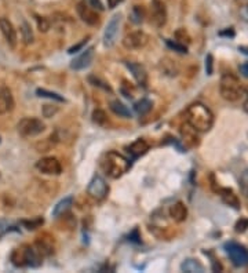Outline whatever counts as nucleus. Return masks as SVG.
Wrapping results in <instances>:
<instances>
[{"instance_id":"1","label":"nucleus","mask_w":248,"mask_h":273,"mask_svg":"<svg viewBox=\"0 0 248 273\" xmlns=\"http://www.w3.org/2000/svg\"><path fill=\"white\" fill-rule=\"evenodd\" d=\"M186 123L197 133H207L214 124V115L204 103H192L186 111Z\"/></svg>"},{"instance_id":"2","label":"nucleus","mask_w":248,"mask_h":273,"mask_svg":"<svg viewBox=\"0 0 248 273\" xmlns=\"http://www.w3.org/2000/svg\"><path fill=\"white\" fill-rule=\"evenodd\" d=\"M101 167H102V170L105 171V174L108 177L116 179V178H120L130 170L131 163L123 155L112 150V152H108L106 155L103 156V159L101 160Z\"/></svg>"},{"instance_id":"3","label":"nucleus","mask_w":248,"mask_h":273,"mask_svg":"<svg viewBox=\"0 0 248 273\" xmlns=\"http://www.w3.org/2000/svg\"><path fill=\"white\" fill-rule=\"evenodd\" d=\"M243 91H244V87L241 86L237 76L232 74H225L221 77L219 93H221L222 98H225L226 101L234 102V101L240 99L243 97Z\"/></svg>"},{"instance_id":"4","label":"nucleus","mask_w":248,"mask_h":273,"mask_svg":"<svg viewBox=\"0 0 248 273\" xmlns=\"http://www.w3.org/2000/svg\"><path fill=\"white\" fill-rule=\"evenodd\" d=\"M42 255L39 254V251L35 247L29 246H24L21 248H17L11 254V262L18 268L22 266H33L36 268L42 264Z\"/></svg>"},{"instance_id":"5","label":"nucleus","mask_w":248,"mask_h":273,"mask_svg":"<svg viewBox=\"0 0 248 273\" xmlns=\"http://www.w3.org/2000/svg\"><path fill=\"white\" fill-rule=\"evenodd\" d=\"M17 128H18L20 135H22V137H36L39 134L43 133L46 125L40 119L25 118L20 120Z\"/></svg>"},{"instance_id":"6","label":"nucleus","mask_w":248,"mask_h":273,"mask_svg":"<svg viewBox=\"0 0 248 273\" xmlns=\"http://www.w3.org/2000/svg\"><path fill=\"white\" fill-rule=\"evenodd\" d=\"M225 248H226L227 255L230 261L233 262L236 266H248V250L241 246V244L230 243L225 244Z\"/></svg>"},{"instance_id":"7","label":"nucleus","mask_w":248,"mask_h":273,"mask_svg":"<svg viewBox=\"0 0 248 273\" xmlns=\"http://www.w3.org/2000/svg\"><path fill=\"white\" fill-rule=\"evenodd\" d=\"M87 193L95 200H103L109 193V186L106 181L99 175H95L87 186Z\"/></svg>"},{"instance_id":"8","label":"nucleus","mask_w":248,"mask_h":273,"mask_svg":"<svg viewBox=\"0 0 248 273\" xmlns=\"http://www.w3.org/2000/svg\"><path fill=\"white\" fill-rule=\"evenodd\" d=\"M150 21L154 26L161 28L167 23V10L161 0H152L150 3Z\"/></svg>"},{"instance_id":"9","label":"nucleus","mask_w":248,"mask_h":273,"mask_svg":"<svg viewBox=\"0 0 248 273\" xmlns=\"http://www.w3.org/2000/svg\"><path fill=\"white\" fill-rule=\"evenodd\" d=\"M36 169L46 175H58L62 171V166L55 157H43L36 163Z\"/></svg>"},{"instance_id":"10","label":"nucleus","mask_w":248,"mask_h":273,"mask_svg":"<svg viewBox=\"0 0 248 273\" xmlns=\"http://www.w3.org/2000/svg\"><path fill=\"white\" fill-rule=\"evenodd\" d=\"M77 14L80 15L81 21L94 26L97 24L99 23V15L97 14V11L94 10V7L91 4H88L86 0H81L77 4Z\"/></svg>"},{"instance_id":"11","label":"nucleus","mask_w":248,"mask_h":273,"mask_svg":"<svg viewBox=\"0 0 248 273\" xmlns=\"http://www.w3.org/2000/svg\"><path fill=\"white\" fill-rule=\"evenodd\" d=\"M120 14H115L105 28V33H103V45L106 47H112L116 42L117 33H119V28H120Z\"/></svg>"},{"instance_id":"12","label":"nucleus","mask_w":248,"mask_h":273,"mask_svg":"<svg viewBox=\"0 0 248 273\" xmlns=\"http://www.w3.org/2000/svg\"><path fill=\"white\" fill-rule=\"evenodd\" d=\"M146 43H148V36L141 30H137V32H132L130 35H127L123 40L124 47L130 49V50L142 49L144 46H146Z\"/></svg>"},{"instance_id":"13","label":"nucleus","mask_w":248,"mask_h":273,"mask_svg":"<svg viewBox=\"0 0 248 273\" xmlns=\"http://www.w3.org/2000/svg\"><path fill=\"white\" fill-rule=\"evenodd\" d=\"M14 109V98L11 90L6 86H0V115H6Z\"/></svg>"},{"instance_id":"14","label":"nucleus","mask_w":248,"mask_h":273,"mask_svg":"<svg viewBox=\"0 0 248 273\" xmlns=\"http://www.w3.org/2000/svg\"><path fill=\"white\" fill-rule=\"evenodd\" d=\"M94 58V47H90L87 50L81 52L77 58H74L71 64V68L74 71H81V69H86V68L93 62Z\"/></svg>"},{"instance_id":"15","label":"nucleus","mask_w":248,"mask_h":273,"mask_svg":"<svg viewBox=\"0 0 248 273\" xmlns=\"http://www.w3.org/2000/svg\"><path fill=\"white\" fill-rule=\"evenodd\" d=\"M0 32L4 36L8 45L14 47L17 43V32H15L13 24L10 23L7 18H0Z\"/></svg>"},{"instance_id":"16","label":"nucleus","mask_w":248,"mask_h":273,"mask_svg":"<svg viewBox=\"0 0 248 273\" xmlns=\"http://www.w3.org/2000/svg\"><path fill=\"white\" fill-rule=\"evenodd\" d=\"M125 67L128 68V71L131 72L132 76L135 77V80L138 81L141 86H146L148 83V74L146 69L138 62H125Z\"/></svg>"},{"instance_id":"17","label":"nucleus","mask_w":248,"mask_h":273,"mask_svg":"<svg viewBox=\"0 0 248 273\" xmlns=\"http://www.w3.org/2000/svg\"><path fill=\"white\" fill-rule=\"evenodd\" d=\"M170 217L175 222H183L188 217V208L182 201H176L170 207Z\"/></svg>"},{"instance_id":"18","label":"nucleus","mask_w":248,"mask_h":273,"mask_svg":"<svg viewBox=\"0 0 248 273\" xmlns=\"http://www.w3.org/2000/svg\"><path fill=\"white\" fill-rule=\"evenodd\" d=\"M219 196H221L222 201L225 204H227V206L233 207V208H240V200H239L237 195L232 189H229V188L219 189Z\"/></svg>"},{"instance_id":"19","label":"nucleus","mask_w":248,"mask_h":273,"mask_svg":"<svg viewBox=\"0 0 248 273\" xmlns=\"http://www.w3.org/2000/svg\"><path fill=\"white\" fill-rule=\"evenodd\" d=\"M148 150H149V145H148V142L144 140H137L127 148V152L130 153V156H131L132 159H137L139 156L145 155Z\"/></svg>"},{"instance_id":"20","label":"nucleus","mask_w":248,"mask_h":273,"mask_svg":"<svg viewBox=\"0 0 248 273\" xmlns=\"http://www.w3.org/2000/svg\"><path fill=\"white\" fill-rule=\"evenodd\" d=\"M73 204V198L72 196H68L64 199L58 201L54 208H52V217H59V215H64L65 213H68L71 210V207Z\"/></svg>"},{"instance_id":"21","label":"nucleus","mask_w":248,"mask_h":273,"mask_svg":"<svg viewBox=\"0 0 248 273\" xmlns=\"http://www.w3.org/2000/svg\"><path fill=\"white\" fill-rule=\"evenodd\" d=\"M182 135H183V142L189 147V148H192V147H196L197 144H198V138H197V131L195 130V128H192L188 123H186V125L183 127L182 130Z\"/></svg>"},{"instance_id":"22","label":"nucleus","mask_w":248,"mask_h":273,"mask_svg":"<svg viewBox=\"0 0 248 273\" xmlns=\"http://www.w3.org/2000/svg\"><path fill=\"white\" fill-rule=\"evenodd\" d=\"M110 109L112 112L117 115V116H120V118H125V119H130L131 118V111L124 105L123 102H120L119 99H113V101H110Z\"/></svg>"},{"instance_id":"23","label":"nucleus","mask_w":248,"mask_h":273,"mask_svg":"<svg viewBox=\"0 0 248 273\" xmlns=\"http://www.w3.org/2000/svg\"><path fill=\"white\" fill-rule=\"evenodd\" d=\"M181 269H182L183 272H188V273L204 272V266L201 265L197 259H192V258L183 261L182 265H181Z\"/></svg>"},{"instance_id":"24","label":"nucleus","mask_w":248,"mask_h":273,"mask_svg":"<svg viewBox=\"0 0 248 273\" xmlns=\"http://www.w3.org/2000/svg\"><path fill=\"white\" fill-rule=\"evenodd\" d=\"M152 106H153V103H152L150 99H148V98H142V99H139L138 102H135L134 109H135V112H137L138 115L144 116V115H146L148 112L152 111Z\"/></svg>"},{"instance_id":"25","label":"nucleus","mask_w":248,"mask_h":273,"mask_svg":"<svg viewBox=\"0 0 248 273\" xmlns=\"http://www.w3.org/2000/svg\"><path fill=\"white\" fill-rule=\"evenodd\" d=\"M35 248L39 251V254L42 257H46V255H50L52 254V244L50 242H46V239H40L37 240L36 244H35Z\"/></svg>"},{"instance_id":"26","label":"nucleus","mask_w":248,"mask_h":273,"mask_svg":"<svg viewBox=\"0 0 248 273\" xmlns=\"http://www.w3.org/2000/svg\"><path fill=\"white\" fill-rule=\"evenodd\" d=\"M21 33H22V40L26 43V45H29L33 42V33H32V30H30L29 25L26 23L22 24L21 26Z\"/></svg>"},{"instance_id":"27","label":"nucleus","mask_w":248,"mask_h":273,"mask_svg":"<svg viewBox=\"0 0 248 273\" xmlns=\"http://www.w3.org/2000/svg\"><path fill=\"white\" fill-rule=\"evenodd\" d=\"M240 189L241 193L244 195V198L248 200V170H244L240 175Z\"/></svg>"},{"instance_id":"28","label":"nucleus","mask_w":248,"mask_h":273,"mask_svg":"<svg viewBox=\"0 0 248 273\" xmlns=\"http://www.w3.org/2000/svg\"><path fill=\"white\" fill-rule=\"evenodd\" d=\"M36 94L39 97H43V98H50V99H55V101H59V102H64V101H65V99H64V98H62L61 96L55 94V93H51V91H47V90L39 89L36 91Z\"/></svg>"},{"instance_id":"29","label":"nucleus","mask_w":248,"mask_h":273,"mask_svg":"<svg viewBox=\"0 0 248 273\" xmlns=\"http://www.w3.org/2000/svg\"><path fill=\"white\" fill-rule=\"evenodd\" d=\"M130 20L134 24L142 23L144 21V11H142V8L139 7V6H135V7L132 8L131 14H130Z\"/></svg>"},{"instance_id":"30","label":"nucleus","mask_w":248,"mask_h":273,"mask_svg":"<svg viewBox=\"0 0 248 273\" xmlns=\"http://www.w3.org/2000/svg\"><path fill=\"white\" fill-rule=\"evenodd\" d=\"M166 43L170 49H173V50H175V51L181 52V54H186L188 52V47L181 43V42H173V40H166Z\"/></svg>"},{"instance_id":"31","label":"nucleus","mask_w":248,"mask_h":273,"mask_svg":"<svg viewBox=\"0 0 248 273\" xmlns=\"http://www.w3.org/2000/svg\"><path fill=\"white\" fill-rule=\"evenodd\" d=\"M93 122L97 123V124H103L105 122H106V115H105V112L101 111V109H95L93 112Z\"/></svg>"},{"instance_id":"32","label":"nucleus","mask_w":248,"mask_h":273,"mask_svg":"<svg viewBox=\"0 0 248 273\" xmlns=\"http://www.w3.org/2000/svg\"><path fill=\"white\" fill-rule=\"evenodd\" d=\"M88 80L91 81L94 86H98V87H101V89H103L105 91H109V93H112V87H110L108 83H105V81H102L101 79H98V77H95V76H90V79Z\"/></svg>"},{"instance_id":"33","label":"nucleus","mask_w":248,"mask_h":273,"mask_svg":"<svg viewBox=\"0 0 248 273\" xmlns=\"http://www.w3.org/2000/svg\"><path fill=\"white\" fill-rule=\"evenodd\" d=\"M214 58H212L211 54H208L207 57H205V71H207V74H212L214 72Z\"/></svg>"},{"instance_id":"34","label":"nucleus","mask_w":248,"mask_h":273,"mask_svg":"<svg viewBox=\"0 0 248 273\" xmlns=\"http://www.w3.org/2000/svg\"><path fill=\"white\" fill-rule=\"evenodd\" d=\"M37 24H39V29L43 30V32H46V30L49 29V23L46 21V18H40V17H37Z\"/></svg>"},{"instance_id":"35","label":"nucleus","mask_w":248,"mask_h":273,"mask_svg":"<svg viewBox=\"0 0 248 273\" xmlns=\"http://www.w3.org/2000/svg\"><path fill=\"white\" fill-rule=\"evenodd\" d=\"M22 223H24V225H26V226H28L26 229H29L30 230V229H36L40 223H43V220H36V221H32V222L24 221Z\"/></svg>"},{"instance_id":"36","label":"nucleus","mask_w":248,"mask_h":273,"mask_svg":"<svg viewBox=\"0 0 248 273\" xmlns=\"http://www.w3.org/2000/svg\"><path fill=\"white\" fill-rule=\"evenodd\" d=\"M240 18L243 21L248 23V3L240 8Z\"/></svg>"},{"instance_id":"37","label":"nucleus","mask_w":248,"mask_h":273,"mask_svg":"<svg viewBox=\"0 0 248 273\" xmlns=\"http://www.w3.org/2000/svg\"><path fill=\"white\" fill-rule=\"evenodd\" d=\"M247 228L248 221H246V220H241V221L237 222V225H236V230H237V232H244Z\"/></svg>"},{"instance_id":"38","label":"nucleus","mask_w":248,"mask_h":273,"mask_svg":"<svg viewBox=\"0 0 248 273\" xmlns=\"http://www.w3.org/2000/svg\"><path fill=\"white\" fill-rule=\"evenodd\" d=\"M243 97H244V102H243V109L248 113V87H244L243 91Z\"/></svg>"},{"instance_id":"39","label":"nucleus","mask_w":248,"mask_h":273,"mask_svg":"<svg viewBox=\"0 0 248 273\" xmlns=\"http://www.w3.org/2000/svg\"><path fill=\"white\" fill-rule=\"evenodd\" d=\"M240 74L244 76V77H247L248 79V62H244V64H241L240 65Z\"/></svg>"},{"instance_id":"40","label":"nucleus","mask_w":248,"mask_h":273,"mask_svg":"<svg viewBox=\"0 0 248 273\" xmlns=\"http://www.w3.org/2000/svg\"><path fill=\"white\" fill-rule=\"evenodd\" d=\"M90 3H91V6H93V7L98 8V10H103L102 3H101L99 0H90Z\"/></svg>"},{"instance_id":"41","label":"nucleus","mask_w":248,"mask_h":273,"mask_svg":"<svg viewBox=\"0 0 248 273\" xmlns=\"http://www.w3.org/2000/svg\"><path fill=\"white\" fill-rule=\"evenodd\" d=\"M123 0H108V6L109 8H115L119 4V3H122Z\"/></svg>"},{"instance_id":"42","label":"nucleus","mask_w":248,"mask_h":273,"mask_svg":"<svg viewBox=\"0 0 248 273\" xmlns=\"http://www.w3.org/2000/svg\"><path fill=\"white\" fill-rule=\"evenodd\" d=\"M219 35H221V36H230V37H233L234 36V32H233V29L230 28V29H229V30H225V32H221Z\"/></svg>"},{"instance_id":"43","label":"nucleus","mask_w":248,"mask_h":273,"mask_svg":"<svg viewBox=\"0 0 248 273\" xmlns=\"http://www.w3.org/2000/svg\"><path fill=\"white\" fill-rule=\"evenodd\" d=\"M239 51L244 52V54H247L248 55V47L247 46H241V47H239Z\"/></svg>"},{"instance_id":"44","label":"nucleus","mask_w":248,"mask_h":273,"mask_svg":"<svg viewBox=\"0 0 248 273\" xmlns=\"http://www.w3.org/2000/svg\"><path fill=\"white\" fill-rule=\"evenodd\" d=\"M0 141H1V140H0Z\"/></svg>"}]
</instances>
